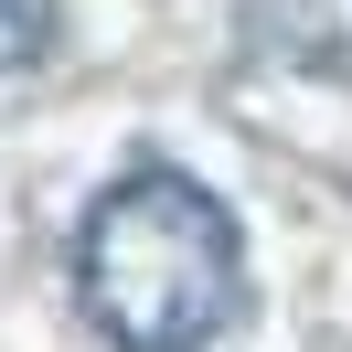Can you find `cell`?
Listing matches in <instances>:
<instances>
[{"mask_svg":"<svg viewBox=\"0 0 352 352\" xmlns=\"http://www.w3.org/2000/svg\"><path fill=\"white\" fill-rule=\"evenodd\" d=\"M75 309L107 352H214L245 309V224L182 160H139L75 224Z\"/></svg>","mask_w":352,"mask_h":352,"instance_id":"1","label":"cell"},{"mask_svg":"<svg viewBox=\"0 0 352 352\" xmlns=\"http://www.w3.org/2000/svg\"><path fill=\"white\" fill-rule=\"evenodd\" d=\"M54 54V0H0V75H32Z\"/></svg>","mask_w":352,"mask_h":352,"instance_id":"2","label":"cell"}]
</instances>
